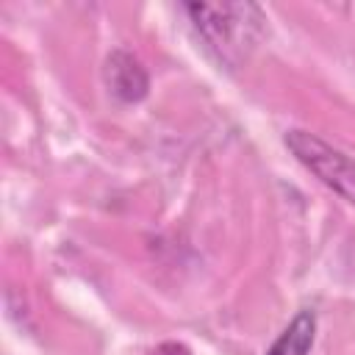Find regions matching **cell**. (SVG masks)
Segmentation results:
<instances>
[{"mask_svg": "<svg viewBox=\"0 0 355 355\" xmlns=\"http://www.w3.org/2000/svg\"><path fill=\"white\" fill-rule=\"evenodd\" d=\"M186 14L208 50L227 67H239L261 36L263 14L252 3H189Z\"/></svg>", "mask_w": 355, "mask_h": 355, "instance_id": "obj_1", "label": "cell"}, {"mask_svg": "<svg viewBox=\"0 0 355 355\" xmlns=\"http://www.w3.org/2000/svg\"><path fill=\"white\" fill-rule=\"evenodd\" d=\"M286 147L324 186H330L336 194H341L347 202L355 205V158H349L347 153L330 147L319 136H313L308 130H300V128L286 130Z\"/></svg>", "mask_w": 355, "mask_h": 355, "instance_id": "obj_2", "label": "cell"}, {"mask_svg": "<svg viewBox=\"0 0 355 355\" xmlns=\"http://www.w3.org/2000/svg\"><path fill=\"white\" fill-rule=\"evenodd\" d=\"M105 80L111 86V92L125 100V103H136L147 94L150 89V80H147V72L144 67L125 50H116L108 55L105 61Z\"/></svg>", "mask_w": 355, "mask_h": 355, "instance_id": "obj_3", "label": "cell"}, {"mask_svg": "<svg viewBox=\"0 0 355 355\" xmlns=\"http://www.w3.org/2000/svg\"><path fill=\"white\" fill-rule=\"evenodd\" d=\"M316 336V316L313 311H300L291 324L277 336V341L266 349V355H308Z\"/></svg>", "mask_w": 355, "mask_h": 355, "instance_id": "obj_4", "label": "cell"}]
</instances>
